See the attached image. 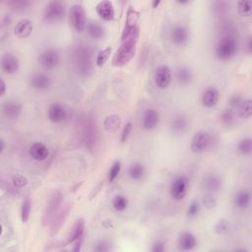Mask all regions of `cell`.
<instances>
[{"instance_id":"52a82bcc","label":"cell","mask_w":252,"mask_h":252,"mask_svg":"<svg viewBox=\"0 0 252 252\" xmlns=\"http://www.w3.org/2000/svg\"><path fill=\"white\" fill-rule=\"evenodd\" d=\"M212 138L208 131L199 130L197 131L190 142V150L194 154H203L211 146Z\"/></svg>"},{"instance_id":"5b68a950","label":"cell","mask_w":252,"mask_h":252,"mask_svg":"<svg viewBox=\"0 0 252 252\" xmlns=\"http://www.w3.org/2000/svg\"><path fill=\"white\" fill-rule=\"evenodd\" d=\"M62 205V194L60 192L54 193L49 200L43 215V225H51L54 218L57 216Z\"/></svg>"},{"instance_id":"603a6c76","label":"cell","mask_w":252,"mask_h":252,"mask_svg":"<svg viewBox=\"0 0 252 252\" xmlns=\"http://www.w3.org/2000/svg\"><path fill=\"white\" fill-rule=\"evenodd\" d=\"M51 84V78L45 73H36L30 78V86L36 91L49 90Z\"/></svg>"},{"instance_id":"f6af8a7d","label":"cell","mask_w":252,"mask_h":252,"mask_svg":"<svg viewBox=\"0 0 252 252\" xmlns=\"http://www.w3.org/2000/svg\"><path fill=\"white\" fill-rule=\"evenodd\" d=\"M132 128H133V124H132L131 121H128L123 126V129H122L121 136H120V141L122 143H124V142L128 140V138H129V136L132 132Z\"/></svg>"},{"instance_id":"f907efd6","label":"cell","mask_w":252,"mask_h":252,"mask_svg":"<svg viewBox=\"0 0 252 252\" xmlns=\"http://www.w3.org/2000/svg\"><path fill=\"white\" fill-rule=\"evenodd\" d=\"M151 250L153 252H164L166 250V242L163 240H157L153 243Z\"/></svg>"},{"instance_id":"4dcf8cb0","label":"cell","mask_w":252,"mask_h":252,"mask_svg":"<svg viewBox=\"0 0 252 252\" xmlns=\"http://www.w3.org/2000/svg\"><path fill=\"white\" fill-rule=\"evenodd\" d=\"M145 174H146L145 166L139 162L132 164L128 169V176L134 181H139L143 179V177L145 176Z\"/></svg>"},{"instance_id":"30bf717a","label":"cell","mask_w":252,"mask_h":252,"mask_svg":"<svg viewBox=\"0 0 252 252\" xmlns=\"http://www.w3.org/2000/svg\"><path fill=\"white\" fill-rule=\"evenodd\" d=\"M97 137L98 129L96 121L94 122V119L92 117L86 116L83 122V139L86 144V147L92 150L97 142Z\"/></svg>"},{"instance_id":"4fadbf2b","label":"cell","mask_w":252,"mask_h":252,"mask_svg":"<svg viewBox=\"0 0 252 252\" xmlns=\"http://www.w3.org/2000/svg\"><path fill=\"white\" fill-rule=\"evenodd\" d=\"M139 16H140V13L137 10H135L132 6H130L127 11V18H126L125 27L121 35V41H124L127 38H129L132 34H134L136 31L139 30L137 26V21L139 19Z\"/></svg>"},{"instance_id":"277c9868","label":"cell","mask_w":252,"mask_h":252,"mask_svg":"<svg viewBox=\"0 0 252 252\" xmlns=\"http://www.w3.org/2000/svg\"><path fill=\"white\" fill-rule=\"evenodd\" d=\"M190 187V179L185 175L175 177L170 185V195L175 201L183 200L188 194Z\"/></svg>"},{"instance_id":"ee69618b","label":"cell","mask_w":252,"mask_h":252,"mask_svg":"<svg viewBox=\"0 0 252 252\" xmlns=\"http://www.w3.org/2000/svg\"><path fill=\"white\" fill-rule=\"evenodd\" d=\"M230 229V227H229V224L227 220L225 219H221L217 222V224L215 225V231L218 233V234H227L228 233Z\"/></svg>"},{"instance_id":"484cf974","label":"cell","mask_w":252,"mask_h":252,"mask_svg":"<svg viewBox=\"0 0 252 252\" xmlns=\"http://www.w3.org/2000/svg\"><path fill=\"white\" fill-rule=\"evenodd\" d=\"M34 31V24L30 19H22L20 20L16 26L14 27V34L19 39H27L29 38Z\"/></svg>"},{"instance_id":"83f0119b","label":"cell","mask_w":252,"mask_h":252,"mask_svg":"<svg viewBox=\"0 0 252 252\" xmlns=\"http://www.w3.org/2000/svg\"><path fill=\"white\" fill-rule=\"evenodd\" d=\"M251 203V193L247 189L238 190L233 197V204L239 210H246Z\"/></svg>"},{"instance_id":"ac0fdd59","label":"cell","mask_w":252,"mask_h":252,"mask_svg":"<svg viewBox=\"0 0 252 252\" xmlns=\"http://www.w3.org/2000/svg\"><path fill=\"white\" fill-rule=\"evenodd\" d=\"M0 65H1V69L4 73L15 74L19 70L20 61L16 55H14L13 53L7 52L2 55L1 61H0Z\"/></svg>"},{"instance_id":"9c48e42d","label":"cell","mask_w":252,"mask_h":252,"mask_svg":"<svg viewBox=\"0 0 252 252\" xmlns=\"http://www.w3.org/2000/svg\"><path fill=\"white\" fill-rule=\"evenodd\" d=\"M38 60L43 68L52 70L60 63V53L55 49H46L40 53Z\"/></svg>"},{"instance_id":"4316f807","label":"cell","mask_w":252,"mask_h":252,"mask_svg":"<svg viewBox=\"0 0 252 252\" xmlns=\"http://www.w3.org/2000/svg\"><path fill=\"white\" fill-rule=\"evenodd\" d=\"M86 31L89 37L95 41H101L106 35L105 28L96 21H90L87 23Z\"/></svg>"},{"instance_id":"74e56055","label":"cell","mask_w":252,"mask_h":252,"mask_svg":"<svg viewBox=\"0 0 252 252\" xmlns=\"http://www.w3.org/2000/svg\"><path fill=\"white\" fill-rule=\"evenodd\" d=\"M237 12L241 17H249L252 13V2L250 0H241L237 2Z\"/></svg>"},{"instance_id":"d6a6232c","label":"cell","mask_w":252,"mask_h":252,"mask_svg":"<svg viewBox=\"0 0 252 252\" xmlns=\"http://www.w3.org/2000/svg\"><path fill=\"white\" fill-rule=\"evenodd\" d=\"M111 206L114 211L117 213H122L129 206V200L128 198L122 195V194H117L113 197L111 201Z\"/></svg>"},{"instance_id":"b9f144b4","label":"cell","mask_w":252,"mask_h":252,"mask_svg":"<svg viewBox=\"0 0 252 252\" xmlns=\"http://www.w3.org/2000/svg\"><path fill=\"white\" fill-rule=\"evenodd\" d=\"M11 182L13 184V186L15 188H18V189H22L24 187H26L29 183V179L26 176L24 175H21V174H16L14 176H12L11 177Z\"/></svg>"},{"instance_id":"6da1fadb","label":"cell","mask_w":252,"mask_h":252,"mask_svg":"<svg viewBox=\"0 0 252 252\" xmlns=\"http://www.w3.org/2000/svg\"><path fill=\"white\" fill-rule=\"evenodd\" d=\"M72 61L75 71L82 77H89L94 72L93 50L90 46L77 45L72 52Z\"/></svg>"},{"instance_id":"7c38bea8","label":"cell","mask_w":252,"mask_h":252,"mask_svg":"<svg viewBox=\"0 0 252 252\" xmlns=\"http://www.w3.org/2000/svg\"><path fill=\"white\" fill-rule=\"evenodd\" d=\"M161 122V113L159 110L153 107L146 108L142 114L141 125L142 128L146 131L155 130Z\"/></svg>"},{"instance_id":"f35d334b","label":"cell","mask_w":252,"mask_h":252,"mask_svg":"<svg viewBox=\"0 0 252 252\" xmlns=\"http://www.w3.org/2000/svg\"><path fill=\"white\" fill-rule=\"evenodd\" d=\"M111 50H112V49H111L110 46H108L105 49L100 50L98 52L97 56H96V61H95L96 65L99 66V67H102L106 63V61L108 60V58L111 54Z\"/></svg>"},{"instance_id":"9f6ffc18","label":"cell","mask_w":252,"mask_h":252,"mask_svg":"<svg viewBox=\"0 0 252 252\" xmlns=\"http://www.w3.org/2000/svg\"><path fill=\"white\" fill-rule=\"evenodd\" d=\"M177 3H179V4H187V3H189V1H177Z\"/></svg>"},{"instance_id":"7dc6e473","label":"cell","mask_w":252,"mask_h":252,"mask_svg":"<svg viewBox=\"0 0 252 252\" xmlns=\"http://www.w3.org/2000/svg\"><path fill=\"white\" fill-rule=\"evenodd\" d=\"M203 204L205 205L206 208H208V209H213V208H215L216 205H217V200H216V198H215L214 196H212L211 194H208V195H206V196L204 197V199H203Z\"/></svg>"},{"instance_id":"816d5d0a","label":"cell","mask_w":252,"mask_h":252,"mask_svg":"<svg viewBox=\"0 0 252 252\" xmlns=\"http://www.w3.org/2000/svg\"><path fill=\"white\" fill-rule=\"evenodd\" d=\"M1 85H0V87H1V91H0V96L1 97H4L5 96V93H6V83H5V81H4V79L3 78H1Z\"/></svg>"},{"instance_id":"681fc988","label":"cell","mask_w":252,"mask_h":252,"mask_svg":"<svg viewBox=\"0 0 252 252\" xmlns=\"http://www.w3.org/2000/svg\"><path fill=\"white\" fill-rule=\"evenodd\" d=\"M94 251H98V252H104V251H108L110 249L109 243L106 242L105 240H101L98 243H96V246H94Z\"/></svg>"},{"instance_id":"ab89813d","label":"cell","mask_w":252,"mask_h":252,"mask_svg":"<svg viewBox=\"0 0 252 252\" xmlns=\"http://www.w3.org/2000/svg\"><path fill=\"white\" fill-rule=\"evenodd\" d=\"M8 5L14 11L23 12L29 8L31 3L28 0H11V1H8Z\"/></svg>"},{"instance_id":"3957f363","label":"cell","mask_w":252,"mask_h":252,"mask_svg":"<svg viewBox=\"0 0 252 252\" xmlns=\"http://www.w3.org/2000/svg\"><path fill=\"white\" fill-rule=\"evenodd\" d=\"M238 43L232 33L223 34L215 46V55L220 61H228L235 56Z\"/></svg>"},{"instance_id":"f546056e","label":"cell","mask_w":252,"mask_h":252,"mask_svg":"<svg viewBox=\"0 0 252 252\" xmlns=\"http://www.w3.org/2000/svg\"><path fill=\"white\" fill-rule=\"evenodd\" d=\"M176 79L180 85L188 86L193 81V72L187 66H180L176 70Z\"/></svg>"},{"instance_id":"db71d44e","label":"cell","mask_w":252,"mask_h":252,"mask_svg":"<svg viewBox=\"0 0 252 252\" xmlns=\"http://www.w3.org/2000/svg\"><path fill=\"white\" fill-rule=\"evenodd\" d=\"M162 3V1L161 0H154L153 1V3H152V5H153V8H157L160 4Z\"/></svg>"},{"instance_id":"5bb4252c","label":"cell","mask_w":252,"mask_h":252,"mask_svg":"<svg viewBox=\"0 0 252 252\" xmlns=\"http://www.w3.org/2000/svg\"><path fill=\"white\" fill-rule=\"evenodd\" d=\"M170 38L172 43L176 47H184L189 41V31L183 25H175L171 29Z\"/></svg>"},{"instance_id":"60d3db41","label":"cell","mask_w":252,"mask_h":252,"mask_svg":"<svg viewBox=\"0 0 252 252\" xmlns=\"http://www.w3.org/2000/svg\"><path fill=\"white\" fill-rule=\"evenodd\" d=\"M120 172H121V162L119 160H117L111 165V167L108 171V174H107L108 182H110V183L113 182L118 177Z\"/></svg>"},{"instance_id":"cb8c5ba5","label":"cell","mask_w":252,"mask_h":252,"mask_svg":"<svg viewBox=\"0 0 252 252\" xmlns=\"http://www.w3.org/2000/svg\"><path fill=\"white\" fill-rule=\"evenodd\" d=\"M2 114L8 119H17L23 110V106L16 101H7L1 106Z\"/></svg>"},{"instance_id":"f1b7e54d","label":"cell","mask_w":252,"mask_h":252,"mask_svg":"<svg viewBox=\"0 0 252 252\" xmlns=\"http://www.w3.org/2000/svg\"><path fill=\"white\" fill-rule=\"evenodd\" d=\"M121 126V117L118 114H110L103 120V128L108 133H115Z\"/></svg>"},{"instance_id":"e0dca14e","label":"cell","mask_w":252,"mask_h":252,"mask_svg":"<svg viewBox=\"0 0 252 252\" xmlns=\"http://www.w3.org/2000/svg\"><path fill=\"white\" fill-rule=\"evenodd\" d=\"M223 186V179L216 174H208L203 177L202 187L210 194L219 192Z\"/></svg>"},{"instance_id":"7bdbcfd3","label":"cell","mask_w":252,"mask_h":252,"mask_svg":"<svg viewBox=\"0 0 252 252\" xmlns=\"http://www.w3.org/2000/svg\"><path fill=\"white\" fill-rule=\"evenodd\" d=\"M200 211H201V204H200V202L198 200H193L189 204V206H188V208L186 210V216L188 218H190V219H193V218H195V217H197L199 215Z\"/></svg>"},{"instance_id":"c3c4849f","label":"cell","mask_w":252,"mask_h":252,"mask_svg":"<svg viewBox=\"0 0 252 252\" xmlns=\"http://www.w3.org/2000/svg\"><path fill=\"white\" fill-rule=\"evenodd\" d=\"M242 101H243V99L239 94H235V95L231 96L229 99V106H230L229 108L238 107L240 105V103L242 102Z\"/></svg>"},{"instance_id":"ba28073f","label":"cell","mask_w":252,"mask_h":252,"mask_svg":"<svg viewBox=\"0 0 252 252\" xmlns=\"http://www.w3.org/2000/svg\"><path fill=\"white\" fill-rule=\"evenodd\" d=\"M65 4L62 1L53 0L47 4L44 12V19L48 22H57L65 17Z\"/></svg>"},{"instance_id":"7a4b0ae2","label":"cell","mask_w":252,"mask_h":252,"mask_svg":"<svg viewBox=\"0 0 252 252\" xmlns=\"http://www.w3.org/2000/svg\"><path fill=\"white\" fill-rule=\"evenodd\" d=\"M139 40V30L132 34L129 38L122 41L121 46L116 50L112 64L117 67H121L127 64L136 53V47Z\"/></svg>"},{"instance_id":"2e32d148","label":"cell","mask_w":252,"mask_h":252,"mask_svg":"<svg viewBox=\"0 0 252 252\" xmlns=\"http://www.w3.org/2000/svg\"><path fill=\"white\" fill-rule=\"evenodd\" d=\"M68 116V110L60 102H53L48 108V118L52 123H61Z\"/></svg>"},{"instance_id":"44dd1931","label":"cell","mask_w":252,"mask_h":252,"mask_svg":"<svg viewBox=\"0 0 252 252\" xmlns=\"http://www.w3.org/2000/svg\"><path fill=\"white\" fill-rule=\"evenodd\" d=\"M96 13L103 21H112L115 16V10L112 2L107 0H102L96 5Z\"/></svg>"},{"instance_id":"9a60e30c","label":"cell","mask_w":252,"mask_h":252,"mask_svg":"<svg viewBox=\"0 0 252 252\" xmlns=\"http://www.w3.org/2000/svg\"><path fill=\"white\" fill-rule=\"evenodd\" d=\"M190 124L189 117L184 113H176L173 116L170 122V127L173 133L176 135L183 134Z\"/></svg>"},{"instance_id":"11a10c76","label":"cell","mask_w":252,"mask_h":252,"mask_svg":"<svg viewBox=\"0 0 252 252\" xmlns=\"http://www.w3.org/2000/svg\"><path fill=\"white\" fill-rule=\"evenodd\" d=\"M0 144H1V153H2L5 149V142L3 139H1V141H0Z\"/></svg>"},{"instance_id":"bcb514c9","label":"cell","mask_w":252,"mask_h":252,"mask_svg":"<svg viewBox=\"0 0 252 252\" xmlns=\"http://www.w3.org/2000/svg\"><path fill=\"white\" fill-rule=\"evenodd\" d=\"M214 11L219 14V15H223L227 11V8L229 6V4L226 1H217L214 2Z\"/></svg>"},{"instance_id":"f5cc1de1","label":"cell","mask_w":252,"mask_h":252,"mask_svg":"<svg viewBox=\"0 0 252 252\" xmlns=\"http://www.w3.org/2000/svg\"><path fill=\"white\" fill-rule=\"evenodd\" d=\"M247 51H248V53L250 54L251 52H252V39H251V37H249L248 38V41H247Z\"/></svg>"},{"instance_id":"8d00e7d4","label":"cell","mask_w":252,"mask_h":252,"mask_svg":"<svg viewBox=\"0 0 252 252\" xmlns=\"http://www.w3.org/2000/svg\"><path fill=\"white\" fill-rule=\"evenodd\" d=\"M31 211H32V202L29 197H26L21 205V221L24 224H27L31 217Z\"/></svg>"},{"instance_id":"e575fe53","label":"cell","mask_w":252,"mask_h":252,"mask_svg":"<svg viewBox=\"0 0 252 252\" xmlns=\"http://www.w3.org/2000/svg\"><path fill=\"white\" fill-rule=\"evenodd\" d=\"M235 118V113L232 108H226L220 113V121L227 127L234 124Z\"/></svg>"},{"instance_id":"d6986e66","label":"cell","mask_w":252,"mask_h":252,"mask_svg":"<svg viewBox=\"0 0 252 252\" xmlns=\"http://www.w3.org/2000/svg\"><path fill=\"white\" fill-rule=\"evenodd\" d=\"M220 100V92L216 87L210 86L206 88L201 96V103L205 108L215 107Z\"/></svg>"},{"instance_id":"d590c367","label":"cell","mask_w":252,"mask_h":252,"mask_svg":"<svg viewBox=\"0 0 252 252\" xmlns=\"http://www.w3.org/2000/svg\"><path fill=\"white\" fill-rule=\"evenodd\" d=\"M239 116L244 119H250L252 116V101L250 99L243 100L238 106Z\"/></svg>"},{"instance_id":"1f68e13d","label":"cell","mask_w":252,"mask_h":252,"mask_svg":"<svg viewBox=\"0 0 252 252\" xmlns=\"http://www.w3.org/2000/svg\"><path fill=\"white\" fill-rule=\"evenodd\" d=\"M69 205H67L65 208L63 209H60L59 213L57 214V216L54 218L53 222L51 223V234H55L57 233V231L60 229L61 226L64 224L65 222V219L68 215V212H69Z\"/></svg>"},{"instance_id":"ffe728a7","label":"cell","mask_w":252,"mask_h":252,"mask_svg":"<svg viewBox=\"0 0 252 252\" xmlns=\"http://www.w3.org/2000/svg\"><path fill=\"white\" fill-rule=\"evenodd\" d=\"M29 155L36 162H45L50 157V149L42 142H35L29 147Z\"/></svg>"},{"instance_id":"7402d4cb","label":"cell","mask_w":252,"mask_h":252,"mask_svg":"<svg viewBox=\"0 0 252 252\" xmlns=\"http://www.w3.org/2000/svg\"><path fill=\"white\" fill-rule=\"evenodd\" d=\"M198 240L194 233L191 231H183L179 234L177 239V245L181 251H191L196 248Z\"/></svg>"},{"instance_id":"8992f818","label":"cell","mask_w":252,"mask_h":252,"mask_svg":"<svg viewBox=\"0 0 252 252\" xmlns=\"http://www.w3.org/2000/svg\"><path fill=\"white\" fill-rule=\"evenodd\" d=\"M69 20L73 29L77 33H82L86 30L87 18L84 7L81 4H73L69 9Z\"/></svg>"},{"instance_id":"836d02e7","label":"cell","mask_w":252,"mask_h":252,"mask_svg":"<svg viewBox=\"0 0 252 252\" xmlns=\"http://www.w3.org/2000/svg\"><path fill=\"white\" fill-rule=\"evenodd\" d=\"M237 151L242 156H250L252 153V139L250 137H244L237 143Z\"/></svg>"},{"instance_id":"8fae6325","label":"cell","mask_w":252,"mask_h":252,"mask_svg":"<svg viewBox=\"0 0 252 252\" xmlns=\"http://www.w3.org/2000/svg\"><path fill=\"white\" fill-rule=\"evenodd\" d=\"M173 81V73L167 64H161L156 68L154 74V82L158 89L166 90L170 87Z\"/></svg>"},{"instance_id":"d4e9b609","label":"cell","mask_w":252,"mask_h":252,"mask_svg":"<svg viewBox=\"0 0 252 252\" xmlns=\"http://www.w3.org/2000/svg\"><path fill=\"white\" fill-rule=\"evenodd\" d=\"M85 228H86V224H85L84 219H78L74 223V225H73V227H72V228H71V230H70V232L67 236V239H66V242H65L64 245L73 244L77 240L83 238L84 233H85Z\"/></svg>"}]
</instances>
